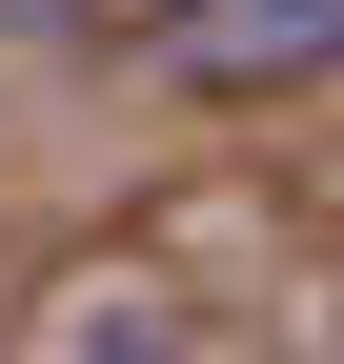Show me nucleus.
<instances>
[{
	"mask_svg": "<svg viewBox=\"0 0 344 364\" xmlns=\"http://www.w3.org/2000/svg\"><path fill=\"white\" fill-rule=\"evenodd\" d=\"M61 364H183V344H162L142 304H81V324H61Z\"/></svg>",
	"mask_w": 344,
	"mask_h": 364,
	"instance_id": "f03ea898",
	"label": "nucleus"
},
{
	"mask_svg": "<svg viewBox=\"0 0 344 364\" xmlns=\"http://www.w3.org/2000/svg\"><path fill=\"white\" fill-rule=\"evenodd\" d=\"M162 61L203 102H284V81L344 61V0H162Z\"/></svg>",
	"mask_w": 344,
	"mask_h": 364,
	"instance_id": "f257e3e1",
	"label": "nucleus"
}]
</instances>
